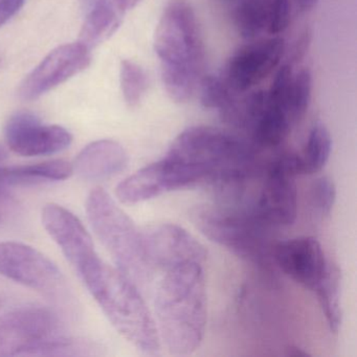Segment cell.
Here are the masks:
<instances>
[{"mask_svg":"<svg viewBox=\"0 0 357 357\" xmlns=\"http://www.w3.org/2000/svg\"><path fill=\"white\" fill-rule=\"evenodd\" d=\"M330 330L337 333L342 325L340 309V273L334 264H330L329 271L319 287L314 291Z\"/></svg>","mask_w":357,"mask_h":357,"instance_id":"cell-23","label":"cell"},{"mask_svg":"<svg viewBox=\"0 0 357 357\" xmlns=\"http://www.w3.org/2000/svg\"><path fill=\"white\" fill-rule=\"evenodd\" d=\"M292 122L285 110L267 103L259 118L250 127L252 141L264 148L281 145L291 130Z\"/></svg>","mask_w":357,"mask_h":357,"instance_id":"cell-20","label":"cell"},{"mask_svg":"<svg viewBox=\"0 0 357 357\" xmlns=\"http://www.w3.org/2000/svg\"><path fill=\"white\" fill-rule=\"evenodd\" d=\"M303 10H310L317 5L319 0H296Z\"/></svg>","mask_w":357,"mask_h":357,"instance_id":"cell-35","label":"cell"},{"mask_svg":"<svg viewBox=\"0 0 357 357\" xmlns=\"http://www.w3.org/2000/svg\"><path fill=\"white\" fill-rule=\"evenodd\" d=\"M6 141L12 151L22 156L55 154L70 147V131L57 125H45L35 114L18 112L7 123Z\"/></svg>","mask_w":357,"mask_h":357,"instance_id":"cell-15","label":"cell"},{"mask_svg":"<svg viewBox=\"0 0 357 357\" xmlns=\"http://www.w3.org/2000/svg\"><path fill=\"white\" fill-rule=\"evenodd\" d=\"M120 80L125 102L130 107H135L147 89L146 73L135 62L123 60L121 62Z\"/></svg>","mask_w":357,"mask_h":357,"instance_id":"cell-25","label":"cell"},{"mask_svg":"<svg viewBox=\"0 0 357 357\" xmlns=\"http://www.w3.org/2000/svg\"><path fill=\"white\" fill-rule=\"evenodd\" d=\"M332 150V139L325 125L317 123L308 135L301 154H294L296 175H312L327 164Z\"/></svg>","mask_w":357,"mask_h":357,"instance_id":"cell-21","label":"cell"},{"mask_svg":"<svg viewBox=\"0 0 357 357\" xmlns=\"http://www.w3.org/2000/svg\"><path fill=\"white\" fill-rule=\"evenodd\" d=\"M61 321L45 307L24 306L0 315V356H29L33 349L62 334Z\"/></svg>","mask_w":357,"mask_h":357,"instance_id":"cell-9","label":"cell"},{"mask_svg":"<svg viewBox=\"0 0 357 357\" xmlns=\"http://www.w3.org/2000/svg\"><path fill=\"white\" fill-rule=\"evenodd\" d=\"M97 0H81V3H83L85 8H91Z\"/></svg>","mask_w":357,"mask_h":357,"instance_id":"cell-36","label":"cell"},{"mask_svg":"<svg viewBox=\"0 0 357 357\" xmlns=\"http://www.w3.org/2000/svg\"><path fill=\"white\" fill-rule=\"evenodd\" d=\"M288 355L289 356H307L308 353L306 351L303 350V349L298 348V347H290L288 349Z\"/></svg>","mask_w":357,"mask_h":357,"instance_id":"cell-34","label":"cell"},{"mask_svg":"<svg viewBox=\"0 0 357 357\" xmlns=\"http://www.w3.org/2000/svg\"><path fill=\"white\" fill-rule=\"evenodd\" d=\"M312 93V75L303 68L292 78L289 93V114L292 124H298L308 110Z\"/></svg>","mask_w":357,"mask_h":357,"instance_id":"cell-26","label":"cell"},{"mask_svg":"<svg viewBox=\"0 0 357 357\" xmlns=\"http://www.w3.org/2000/svg\"><path fill=\"white\" fill-rule=\"evenodd\" d=\"M99 350L100 347L91 340L61 334L33 349L29 356H86L98 355Z\"/></svg>","mask_w":357,"mask_h":357,"instance_id":"cell-24","label":"cell"},{"mask_svg":"<svg viewBox=\"0 0 357 357\" xmlns=\"http://www.w3.org/2000/svg\"><path fill=\"white\" fill-rule=\"evenodd\" d=\"M335 198V185L329 177H321L313 183L310 191V204L317 217L323 219L329 216Z\"/></svg>","mask_w":357,"mask_h":357,"instance_id":"cell-28","label":"cell"},{"mask_svg":"<svg viewBox=\"0 0 357 357\" xmlns=\"http://www.w3.org/2000/svg\"><path fill=\"white\" fill-rule=\"evenodd\" d=\"M7 153H6L5 149L3 147H0V162L5 160Z\"/></svg>","mask_w":357,"mask_h":357,"instance_id":"cell-37","label":"cell"},{"mask_svg":"<svg viewBox=\"0 0 357 357\" xmlns=\"http://www.w3.org/2000/svg\"><path fill=\"white\" fill-rule=\"evenodd\" d=\"M0 306H1V300H0Z\"/></svg>","mask_w":357,"mask_h":357,"instance_id":"cell-38","label":"cell"},{"mask_svg":"<svg viewBox=\"0 0 357 357\" xmlns=\"http://www.w3.org/2000/svg\"><path fill=\"white\" fill-rule=\"evenodd\" d=\"M41 220L45 231L58 244L77 273L99 257L93 238L80 219L70 211L59 204H49L43 208Z\"/></svg>","mask_w":357,"mask_h":357,"instance_id":"cell-16","label":"cell"},{"mask_svg":"<svg viewBox=\"0 0 357 357\" xmlns=\"http://www.w3.org/2000/svg\"><path fill=\"white\" fill-rule=\"evenodd\" d=\"M154 49L171 100L189 101L206 70V49L195 12L185 0H171L156 26Z\"/></svg>","mask_w":357,"mask_h":357,"instance_id":"cell-2","label":"cell"},{"mask_svg":"<svg viewBox=\"0 0 357 357\" xmlns=\"http://www.w3.org/2000/svg\"><path fill=\"white\" fill-rule=\"evenodd\" d=\"M13 198L8 192L7 188L0 187V204H6V202H11Z\"/></svg>","mask_w":357,"mask_h":357,"instance_id":"cell-33","label":"cell"},{"mask_svg":"<svg viewBox=\"0 0 357 357\" xmlns=\"http://www.w3.org/2000/svg\"><path fill=\"white\" fill-rule=\"evenodd\" d=\"M91 51L80 43L61 45L50 53L24 79L20 95L26 101L38 99L47 91L89 68Z\"/></svg>","mask_w":357,"mask_h":357,"instance_id":"cell-13","label":"cell"},{"mask_svg":"<svg viewBox=\"0 0 357 357\" xmlns=\"http://www.w3.org/2000/svg\"><path fill=\"white\" fill-rule=\"evenodd\" d=\"M144 244L152 269L166 271L185 263L204 264V246L178 225L160 223L143 231Z\"/></svg>","mask_w":357,"mask_h":357,"instance_id":"cell-12","label":"cell"},{"mask_svg":"<svg viewBox=\"0 0 357 357\" xmlns=\"http://www.w3.org/2000/svg\"><path fill=\"white\" fill-rule=\"evenodd\" d=\"M167 158L199 167L213 185L246 181L252 176L256 152L227 131L208 126L185 129L171 144Z\"/></svg>","mask_w":357,"mask_h":357,"instance_id":"cell-4","label":"cell"},{"mask_svg":"<svg viewBox=\"0 0 357 357\" xmlns=\"http://www.w3.org/2000/svg\"><path fill=\"white\" fill-rule=\"evenodd\" d=\"M289 0H271L269 3V22L267 31L269 34L279 35L288 28L290 24Z\"/></svg>","mask_w":357,"mask_h":357,"instance_id":"cell-29","label":"cell"},{"mask_svg":"<svg viewBox=\"0 0 357 357\" xmlns=\"http://www.w3.org/2000/svg\"><path fill=\"white\" fill-rule=\"evenodd\" d=\"M26 1V0H0V28L22 9Z\"/></svg>","mask_w":357,"mask_h":357,"instance_id":"cell-30","label":"cell"},{"mask_svg":"<svg viewBox=\"0 0 357 357\" xmlns=\"http://www.w3.org/2000/svg\"><path fill=\"white\" fill-rule=\"evenodd\" d=\"M200 101L204 107L220 112L236 97L221 77L204 76L200 82Z\"/></svg>","mask_w":357,"mask_h":357,"instance_id":"cell-27","label":"cell"},{"mask_svg":"<svg viewBox=\"0 0 357 357\" xmlns=\"http://www.w3.org/2000/svg\"><path fill=\"white\" fill-rule=\"evenodd\" d=\"M296 176L294 154H283L273 160L267 168L258 197L248 211L271 227L292 225L298 210Z\"/></svg>","mask_w":357,"mask_h":357,"instance_id":"cell-10","label":"cell"},{"mask_svg":"<svg viewBox=\"0 0 357 357\" xmlns=\"http://www.w3.org/2000/svg\"><path fill=\"white\" fill-rule=\"evenodd\" d=\"M78 275L108 321L125 340L143 354H160L158 327L133 282L99 257Z\"/></svg>","mask_w":357,"mask_h":357,"instance_id":"cell-3","label":"cell"},{"mask_svg":"<svg viewBox=\"0 0 357 357\" xmlns=\"http://www.w3.org/2000/svg\"><path fill=\"white\" fill-rule=\"evenodd\" d=\"M89 9L78 43L91 51L118 30L125 12L116 0H97Z\"/></svg>","mask_w":357,"mask_h":357,"instance_id":"cell-18","label":"cell"},{"mask_svg":"<svg viewBox=\"0 0 357 357\" xmlns=\"http://www.w3.org/2000/svg\"><path fill=\"white\" fill-rule=\"evenodd\" d=\"M284 51L285 43L281 37L244 45L227 60L221 79L236 95L248 93L279 66Z\"/></svg>","mask_w":357,"mask_h":357,"instance_id":"cell-11","label":"cell"},{"mask_svg":"<svg viewBox=\"0 0 357 357\" xmlns=\"http://www.w3.org/2000/svg\"><path fill=\"white\" fill-rule=\"evenodd\" d=\"M310 41L311 33L306 30L303 33L302 36L298 39L294 49H292L291 56H290L292 62H298L304 57L307 50H308L309 45H310Z\"/></svg>","mask_w":357,"mask_h":357,"instance_id":"cell-31","label":"cell"},{"mask_svg":"<svg viewBox=\"0 0 357 357\" xmlns=\"http://www.w3.org/2000/svg\"><path fill=\"white\" fill-rule=\"evenodd\" d=\"M74 173L73 165L62 160H49L29 166L0 168V187L37 185L45 181H61Z\"/></svg>","mask_w":357,"mask_h":357,"instance_id":"cell-19","label":"cell"},{"mask_svg":"<svg viewBox=\"0 0 357 357\" xmlns=\"http://www.w3.org/2000/svg\"><path fill=\"white\" fill-rule=\"evenodd\" d=\"M0 275L36 290L55 304L68 308L72 292L59 267L43 252L20 242H0Z\"/></svg>","mask_w":357,"mask_h":357,"instance_id":"cell-7","label":"cell"},{"mask_svg":"<svg viewBox=\"0 0 357 357\" xmlns=\"http://www.w3.org/2000/svg\"><path fill=\"white\" fill-rule=\"evenodd\" d=\"M193 225L211 241L262 268L273 264L271 229L250 211L225 204H204L190 212Z\"/></svg>","mask_w":357,"mask_h":357,"instance_id":"cell-6","label":"cell"},{"mask_svg":"<svg viewBox=\"0 0 357 357\" xmlns=\"http://www.w3.org/2000/svg\"><path fill=\"white\" fill-rule=\"evenodd\" d=\"M86 214L96 236L119 271L135 285H146L153 269L148 260L143 231L112 196L100 188L87 196Z\"/></svg>","mask_w":357,"mask_h":357,"instance_id":"cell-5","label":"cell"},{"mask_svg":"<svg viewBox=\"0 0 357 357\" xmlns=\"http://www.w3.org/2000/svg\"><path fill=\"white\" fill-rule=\"evenodd\" d=\"M128 165V154L112 139H100L87 145L75 160L74 172L87 181H101L123 172Z\"/></svg>","mask_w":357,"mask_h":357,"instance_id":"cell-17","label":"cell"},{"mask_svg":"<svg viewBox=\"0 0 357 357\" xmlns=\"http://www.w3.org/2000/svg\"><path fill=\"white\" fill-rule=\"evenodd\" d=\"M206 177L204 169L165 156L124 179L116 187V197L124 204H139L206 181Z\"/></svg>","mask_w":357,"mask_h":357,"instance_id":"cell-8","label":"cell"},{"mask_svg":"<svg viewBox=\"0 0 357 357\" xmlns=\"http://www.w3.org/2000/svg\"><path fill=\"white\" fill-rule=\"evenodd\" d=\"M273 264L286 275L314 292L329 271L323 248L312 237H298L275 242L273 248Z\"/></svg>","mask_w":357,"mask_h":357,"instance_id":"cell-14","label":"cell"},{"mask_svg":"<svg viewBox=\"0 0 357 357\" xmlns=\"http://www.w3.org/2000/svg\"><path fill=\"white\" fill-rule=\"evenodd\" d=\"M271 0H244L236 8L234 22L241 37L255 39L267 30Z\"/></svg>","mask_w":357,"mask_h":357,"instance_id":"cell-22","label":"cell"},{"mask_svg":"<svg viewBox=\"0 0 357 357\" xmlns=\"http://www.w3.org/2000/svg\"><path fill=\"white\" fill-rule=\"evenodd\" d=\"M121 9L126 13L129 10L133 9L137 3H141L142 0H116Z\"/></svg>","mask_w":357,"mask_h":357,"instance_id":"cell-32","label":"cell"},{"mask_svg":"<svg viewBox=\"0 0 357 357\" xmlns=\"http://www.w3.org/2000/svg\"><path fill=\"white\" fill-rule=\"evenodd\" d=\"M160 336L172 354H192L204 340L206 289L204 265L185 263L162 271L155 290Z\"/></svg>","mask_w":357,"mask_h":357,"instance_id":"cell-1","label":"cell"}]
</instances>
